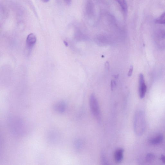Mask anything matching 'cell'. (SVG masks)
Listing matches in <instances>:
<instances>
[{
	"instance_id": "6da1fadb",
	"label": "cell",
	"mask_w": 165,
	"mask_h": 165,
	"mask_svg": "<svg viewBox=\"0 0 165 165\" xmlns=\"http://www.w3.org/2000/svg\"><path fill=\"white\" fill-rule=\"evenodd\" d=\"M134 128L135 134L138 136L144 134L146 128V120L145 114L142 111L135 112L134 120Z\"/></svg>"
},
{
	"instance_id": "7a4b0ae2",
	"label": "cell",
	"mask_w": 165,
	"mask_h": 165,
	"mask_svg": "<svg viewBox=\"0 0 165 165\" xmlns=\"http://www.w3.org/2000/svg\"><path fill=\"white\" fill-rule=\"evenodd\" d=\"M89 103L92 114L98 121L100 122L101 120L100 110L97 99L95 95L92 94L90 95Z\"/></svg>"
},
{
	"instance_id": "3957f363",
	"label": "cell",
	"mask_w": 165,
	"mask_h": 165,
	"mask_svg": "<svg viewBox=\"0 0 165 165\" xmlns=\"http://www.w3.org/2000/svg\"><path fill=\"white\" fill-rule=\"evenodd\" d=\"M147 91V86L146 85L144 76L141 74L139 78V93L141 99L143 98L145 96Z\"/></svg>"
},
{
	"instance_id": "277c9868",
	"label": "cell",
	"mask_w": 165,
	"mask_h": 165,
	"mask_svg": "<svg viewBox=\"0 0 165 165\" xmlns=\"http://www.w3.org/2000/svg\"><path fill=\"white\" fill-rule=\"evenodd\" d=\"M124 151L123 148H120L115 151L114 159L115 162L118 163L122 162L124 157Z\"/></svg>"
},
{
	"instance_id": "5b68a950",
	"label": "cell",
	"mask_w": 165,
	"mask_h": 165,
	"mask_svg": "<svg viewBox=\"0 0 165 165\" xmlns=\"http://www.w3.org/2000/svg\"><path fill=\"white\" fill-rule=\"evenodd\" d=\"M37 38L36 36L33 33H30L27 36L26 43L27 45L29 47H32L35 44Z\"/></svg>"
},
{
	"instance_id": "8992f818",
	"label": "cell",
	"mask_w": 165,
	"mask_h": 165,
	"mask_svg": "<svg viewBox=\"0 0 165 165\" xmlns=\"http://www.w3.org/2000/svg\"><path fill=\"white\" fill-rule=\"evenodd\" d=\"M163 139V135L162 134H160L150 139L149 142L152 145H158L161 143Z\"/></svg>"
},
{
	"instance_id": "52a82bcc",
	"label": "cell",
	"mask_w": 165,
	"mask_h": 165,
	"mask_svg": "<svg viewBox=\"0 0 165 165\" xmlns=\"http://www.w3.org/2000/svg\"><path fill=\"white\" fill-rule=\"evenodd\" d=\"M66 107V104L64 102H61L56 104L55 106V109L58 112L62 113L65 111Z\"/></svg>"
},
{
	"instance_id": "ba28073f",
	"label": "cell",
	"mask_w": 165,
	"mask_h": 165,
	"mask_svg": "<svg viewBox=\"0 0 165 165\" xmlns=\"http://www.w3.org/2000/svg\"><path fill=\"white\" fill-rule=\"evenodd\" d=\"M114 1L118 3L124 13H127L128 5L125 0H114Z\"/></svg>"
},
{
	"instance_id": "9c48e42d",
	"label": "cell",
	"mask_w": 165,
	"mask_h": 165,
	"mask_svg": "<svg viewBox=\"0 0 165 165\" xmlns=\"http://www.w3.org/2000/svg\"><path fill=\"white\" fill-rule=\"evenodd\" d=\"M155 23L161 24H165V12L155 20Z\"/></svg>"
},
{
	"instance_id": "30bf717a",
	"label": "cell",
	"mask_w": 165,
	"mask_h": 165,
	"mask_svg": "<svg viewBox=\"0 0 165 165\" xmlns=\"http://www.w3.org/2000/svg\"><path fill=\"white\" fill-rule=\"evenodd\" d=\"M155 156L151 153L148 154L146 157V160L148 162H151L155 160Z\"/></svg>"
},
{
	"instance_id": "8fae6325",
	"label": "cell",
	"mask_w": 165,
	"mask_h": 165,
	"mask_svg": "<svg viewBox=\"0 0 165 165\" xmlns=\"http://www.w3.org/2000/svg\"><path fill=\"white\" fill-rule=\"evenodd\" d=\"M100 158L102 164L104 165H107L108 164V162L107 157L104 154L103 152L101 154Z\"/></svg>"
},
{
	"instance_id": "7c38bea8",
	"label": "cell",
	"mask_w": 165,
	"mask_h": 165,
	"mask_svg": "<svg viewBox=\"0 0 165 165\" xmlns=\"http://www.w3.org/2000/svg\"><path fill=\"white\" fill-rule=\"evenodd\" d=\"M82 143L79 140L75 142V146L76 147L79 149L81 148L82 146Z\"/></svg>"
},
{
	"instance_id": "4fadbf2b",
	"label": "cell",
	"mask_w": 165,
	"mask_h": 165,
	"mask_svg": "<svg viewBox=\"0 0 165 165\" xmlns=\"http://www.w3.org/2000/svg\"><path fill=\"white\" fill-rule=\"evenodd\" d=\"M133 70V67L132 65H131L128 74V76L129 77L131 76L132 74Z\"/></svg>"
},
{
	"instance_id": "5bb4252c",
	"label": "cell",
	"mask_w": 165,
	"mask_h": 165,
	"mask_svg": "<svg viewBox=\"0 0 165 165\" xmlns=\"http://www.w3.org/2000/svg\"><path fill=\"white\" fill-rule=\"evenodd\" d=\"M115 85H116V83H115V82L113 80H112L111 83V87L112 90H113Z\"/></svg>"
},
{
	"instance_id": "9a60e30c",
	"label": "cell",
	"mask_w": 165,
	"mask_h": 165,
	"mask_svg": "<svg viewBox=\"0 0 165 165\" xmlns=\"http://www.w3.org/2000/svg\"><path fill=\"white\" fill-rule=\"evenodd\" d=\"M64 1L68 5H70L72 2V0H64Z\"/></svg>"
},
{
	"instance_id": "2e32d148",
	"label": "cell",
	"mask_w": 165,
	"mask_h": 165,
	"mask_svg": "<svg viewBox=\"0 0 165 165\" xmlns=\"http://www.w3.org/2000/svg\"><path fill=\"white\" fill-rule=\"evenodd\" d=\"M161 160L163 163H165V156L162 155L161 157Z\"/></svg>"
},
{
	"instance_id": "e0dca14e",
	"label": "cell",
	"mask_w": 165,
	"mask_h": 165,
	"mask_svg": "<svg viewBox=\"0 0 165 165\" xmlns=\"http://www.w3.org/2000/svg\"><path fill=\"white\" fill-rule=\"evenodd\" d=\"M109 63L108 62H107L106 64H105V67H107V69L109 68Z\"/></svg>"
},
{
	"instance_id": "ac0fdd59",
	"label": "cell",
	"mask_w": 165,
	"mask_h": 165,
	"mask_svg": "<svg viewBox=\"0 0 165 165\" xmlns=\"http://www.w3.org/2000/svg\"><path fill=\"white\" fill-rule=\"evenodd\" d=\"M64 43L65 45L66 46V47H68V43L67 41H64Z\"/></svg>"
},
{
	"instance_id": "d6986e66",
	"label": "cell",
	"mask_w": 165,
	"mask_h": 165,
	"mask_svg": "<svg viewBox=\"0 0 165 165\" xmlns=\"http://www.w3.org/2000/svg\"><path fill=\"white\" fill-rule=\"evenodd\" d=\"M41 1L44 2H47L50 1V0H41Z\"/></svg>"
}]
</instances>
